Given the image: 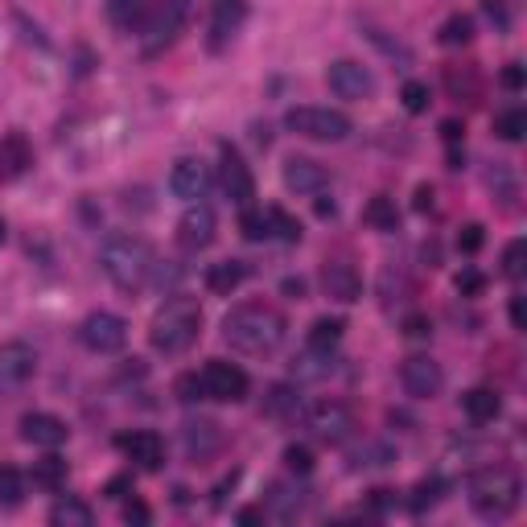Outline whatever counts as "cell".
I'll use <instances>...</instances> for the list:
<instances>
[{
  "label": "cell",
  "instance_id": "obj_1",
  "mask_svg": "<svg viewBox=\"0 0 527 527\" xmlns=\"http://www.w3.org/2000/svg\"><path fill=\"white\" fill-rule=\"evenodd\" d=\"M99 268L120 293L136 297V293L149 289V280L157 272V256H153V248L140 235L112 231L108 239H103V248H99Z\"/></svg>",
  "mask_w": 527,
  "mask_h": 527
},
{
  "label": "cell",
  "instance_id": "obj_2",
  "mask_svg": "<svg viewBox=\"0 0 527 527\" xmlns=\"http://www.w3.org/2000/svg\"><path fill=\"white\" fill-rule=\"evenodd\" d=\"M285 318H280V309L264 305V301H248V305H235L227 318H223V338L231 350L239 355H272V350L285 342Z\"/></svg>",
  "mask_w": 527,
  "mask_h": 527
},
{
  "label": "cell",
  "instance_id": "obj_3",
  "mask_svg": "<svg viewBox=\"0 0 527 527\" xmlns=\"http://www.w3.org/2000/svg\"><path fill=\"white\" fill-rule=\"evenodd\" d=\"M202 334V309L194 297H169L149 322V342L157 355H186Z\"/></svg>",
  "mask_w": 527,
  "mask_h": 527
},
{
  "label": "cell",
  "instance_id": "obj_4",
  "mask_svg": "<svg viewBox=\"0 0 527 527\" xmlns=\"http://www.w3.org/2000/svg\"><path fill=\"white\" fill-rule=\"evenodd\" d=\"M519 495H523L519 474L507 466H490L470 478V507L482 519H507L519 507Z\"/></svg>",
  "mask_w": 527,
  "mask_h": 527
},
{
  "label": "cell",
  "instance_id": "obj_5",
  "mask_svg": "<svg viewBox=\"0 0 527 527\" xmlns=\"http://www.w3.org/2000/svg\"><path fill=\"white\" fill-rule=\"evenodd\" d=\"M285 128L305 136V140H326V145H338V140H346L350 132H355L350 116L338 112V108H289Z\"/></svg>",
  "mask_w": 527,
  "mask_h": 527
},
{
  "label": "cell",
  "instance_id": "obj_6",
  "mask_svg": "<svg viewBox=\"0 0 527 527\" xmlns=\"http://www.w3.org/2000/svg\"><path fill=\"white\" fill-rule=\"evenodd\" d=\"M186 25V0H157L149 5L145 21H140V42H145V54H161L178 42V33Z\"/></svg>",
  "mask_w": 527,
  "mask_h": 527
},
{
  "label": "cell",
  "instance_id": "obj_7",
  "mask_svg": "<svg viewBox=\"0 0 527 527\" xmlns=\"http://www.w3.org/2000/svg\"><path fill=\"white\" fill-rule=\"evenodd\" d=\"M202 392L206 400H219V404H239V400H248V388H252V379L248 371H243L239 363H227V359H210L202 367Z\"/></svg>",
  "mask_w": 527,
  "mask_h": 527
},
{
  "label": "cell",
  "instance_id": "obj_8",
  "mask_svg": "<svg viewBox=\"0 0 527 527\" xmlns=\"http://www.w3.org/2000/svg\"><path fill=\"white\" fill-rule=\"evenodd\" d=\"M79 342L91 350V355H116V350H124V342H128V322L120 313L95 309L79 326Z\"/></svg>",
  "mask_w": 527,
  "mask_h": 527
},
{
  "label": "cell",
  "instance_id": "obj_9",
  "mask_svg": "<svg viewBox=\"0 0 527 527\" xmlns=\"http://www.w3.org/2000/svg\"><path fill=\"white\" fill-rule=\"evenodd\" d=\"M305 429L318 441L338 445L350 437V429H355V412H350L342 400H318V404L305 408Z\"/></svg>",
  "mask_w": 527,
  "mask_h": 527
},
{
  "label": "cell",
  "instance_id": "obj_10",
  "mask_svg": "<svg viewBox=\"0 0 527 527\" xmlns=\"http://www.w3.org/2000/svg\"><path fill=\"white\" fill-rule=\"evenodd\" d=\"M38 375V350L29 342H5L0 346V396L21 392Z\"/></svg>",
  "mask_w": 527,
  "mask_h": 527
},
{
  "label": "cell",
  "instance_id": "obj_11",
  "mask_svg": "<svg viewBox=\"0 0 527 527\" xmlns=\"http://www.w3.org/2000/svg\"><path fill=\"white\" fill-rule=\"evenodd\" d=\"M326 83H330V91H334L338 99H350V103H359V99H371V95H375V75H371L363 62H355V58L330 62Z\"/></svg>",
  "mask_w": 527,
  "mask_h": 527
},
{
  "label": "cell",
  "instance_id": "obj_12",
  "mask_svg": "<svg viewBox=\"0 0 527 527\" xmlns=\"http://www.w3.org/2000/svg\"><path fill=\"white\" fill-rule=\"evenodd\" d=\"M400 383H404V392H408L412 400H433V396H441V388H445V371H441V363L429 359V355H412V359H404V367H400Z\"/></svg>",
  "mask_w": 527,
  "mask_h": 527
},
{
  "label": "cell",
  "instance_id": "obj_13",
  "mask_svg": "<svg viewBox=\"0 0 527 527\" xmlns=\"http://www.w3.org/2000/svg\"><path fill=\"white\" fill-rule=\"evenodd\" d=\"M178 248L182 252H202L215 243V210L206 202H186V215L178 219Z\"/></svg>",
  "mask_w": 527,
  "mask_h": 527
},
{
  "label": "cell",
  "instance_id": "obj_14",
  "mask_svg": "<svg viewBox=\"0 0 527 527\" xmlns=\"http://www.w3.org/2000/svg\"><path fill=\"white\" fill-rule=\"evenodd\" d=\"M243 21H248V0H215V9H210V33H206V46L223 54L235 33L243 29Z\"/></svg>",
  "mask_w": 527,
  "mask_h": 527
},
{
  "label": "cell",
  "instance_id": "obj_15",
  "mask_svg": "<svg viewBox=\"0 0 527 527\" xmlns=\"http://www.w3.org/2000/svg\"><path fill=\"white\" fill-rule=\"evenodd\" d=\"M210 186H215L210 165L198 161V157H182L178 165H173V173H169V190H173V198H182V202H202L210 194Z\"/></svg>",
  "mask_w": 527,
  "mask_h": 527
},
{
  "label": "cell",
  "instance_id": "obj_16",
  "mask_svg": "<svg viewBox=\"0 0 527 527\" xmlns=\"http://www.w3.org/2000/svg\"><path fill=\"white\" fill-rule=\"evenodd\" d=\"M223 190H227V198L235 202V206H243L248 210L252 206V198H256V178H252V169H248V161H243L231 145H223Z\"/></svg>",
  "mask_w": 527,
  "mask_h": 527
},
{
  "label": "cell",
  "instance_id": "obj_17",
  "mask_svg": "<svg viewBox=\"0 0 527 527\" xmlns=\"http://www.w3.org/2000/svg\"><path fill=\"white\" fill-rule=\"evenodd\" d=\"M66 437H70L66 420L54 412H25L21 416V441L33 449H58Z\"/></svg>",
  "mask_w": 527,
  "mask_h": 527
},
{
  "label": "cell",
  "instance_id": "obj_18",
  "mask_svg": "<svg viewBox=\"0 0 527 527\" xmlns=\"http://www.w3.org/2000/svg\"><path fill=\"white\" fill-rule=\"evenodd\" d=\"M285 190L289 194H322L330 186V173L322 161H313V157H289L285 161Z\"/></svg>",
  "mask_w": 527,
  "mask_h": 527
},
{
  "label": "cell",
  "instance_id": "obj_19",
  "mask_svg": "<svg viewBox=\"0 0 527 527\" xmlns=\"http://www.w3.org/2000/svg\"><path fill=\"white\" fill-rule=\"evenodd\" d=\"M116 445H120L124 458H128V462H136L140 470H161V466H165V441H161L153 429L124 433Z\"/></svg>",
  "mask_w": 527,
  "mask_h": 527
},
{
  "label": "cell",
  "instance_id": "obj_20",
  "mask_svg": "<svg viewBox=\"0 0 527 527\" xmlns=\"http://www.w3.org/2000/svg\"><path fill=\"white\" fill-rule=\"evenodd\" d=\"M322 289H326V297L350 305V301L363 297V276L355 272V264H346V260H326V268H322Z\"/></svg>",
  "mask_w": 527,
  "mask_h": 527
},
{
  "label": "cell",
  "instance_id": "obj_21",
  "mask_svg": "<svg viewBox=\"0 0 527 527\" xmlns=\"http://www.w3.org/2000/svg\"><path fill=\"white\" fill-rule=\"evenodd\" d=\"M33 169V145L25 132H5L0 136V182H17Z\"/></svg>",
  "mask_w": 527,
  "mask_h": 527
},
{
  "label": "cell",
  "instance_id": "obj_22",
  "mask_svg": "<svg viewBox=\"0 0 527 527\" xmlns=\"http://www.w3.org/2000/svg\"><path fill=\"white\" fill-rule=\"evenodd\" d=\"M182 445H186V453L194 462H206V458H215V453H219L223 429L215 425V420H206V416L186 420V425H182Z\"/></svg>",
  "mask_w": 527,
  "mask_h": 527
},
{
  "label": "cell",
  "instance_id": "obj_23",
  "mask_svg": "<svg viewBox=\"0 0 527 527\" xmlns=\"http://www.w3.org/2000/svg\"><path fill=\"white\" fill-rule=\"evenodd\" d=\"M243 280H248V264L243 260H219V264L206 268V289L215 297H231Z\"/></svg>",
  "mask_w": 527,
  "mask_h": 527
},
{
  "label": "cell",
  "instance_id": "obj_24",
  "mask_svg": "<svg viewBox=\"0 0 527 527\" xmlns=\"http://www.w3.org/2000/svg\"><path fill=\"white\" fill-rule=\"evenodd\" d=\"M462 408H466V416L474 420V425H490V420L503 412V400H499V392H490V388H470L462 396Z\"/></svg>",
  "mask_w": 527,
  "mask_h": 527
},
{
  "label": "cell",
  "instance_id": "obj_25",
  "mask_svg": "<svg viewBox=\"0 0 527 527\" xmlns=\"http://www.w3.org/2000/svg\"><path fill=\"white\" fill-rule=\"evenodd\" d=\"M350 470H375V466H392L396 462V449L388 441H363L359 449H350Z\"/></svg>",
  "mask_w": 527,
  "mask_h": 527
},
{
  "label": "cell",
  "instance_id": "obj_26",
  "mask_svg": "<svg viewBox=\"0 0 527 527\" xmlns=\"http://www.w3.org/2000/svg\"><path fill=\"white\" fill-rule=\"evenodd\" d=\"M363 223L367 227H375V231H400V210H396V198H388V194H379V198H371L367 202V210H363Z\"/></svg>",
  "mask_w": 527,
  "mask_h": 527
},
{
  "label": "cell",
  "instance_id": "obj_27",
  "mask_svg": "<svg viewBox=\"0 0 527 527\" xmlns=\"http://www.w3.org/2000/svg\"><path fill=\"white\" fill-rule=\"evenodd\" d=\"M342 334H346V322H342V318H318V322L309 326V334H305V346L334 355V346L342 342Z\"/></svg>",
  "mask_w": 527,
  "mask_h": 527
},
{
  "label": "cell",
  "instance_id": "obj_28",
  "mask_svg": "<svg viewBox=\"0 0 527 527\" xmlns=\"http://www.w3.org/2000/svg\"><path fill=\"white\" fill-rule=\"evenodd\" d=\"M50 523L54 527H91L95 523V511L83 499H58L50 507Z\"/></svg>",
  "mask_w": 527,
  "mask_h": 527
},
{
  "label": "cell",
  "instance_id": "obj_29",
  "mask_svg": "<svg viewBox=\"0 0 527 527\" xmlns=\"http://www.w3.org/2000/svg\"><path fill=\"white\" fill-rule=\"evenodd\" d=\"M264 412L268 416H297L301 412V392L293 383H272L268 396H264Z\"/></svg>",
  "mask_w": 527,
  "mask_h": 527
},
{
  "label": "cell",
  "instance_id": "obj_30",
  "mask_svg": "<svg viewBox=\"0 0 527 527\" xmlns=\"http://www.w3.org/2000/svg\"><path fill=\"white\" fill-rule=\"evenodd\" d=\"M153 0H108V21L116 29H140Z\"/></svg>",
  "mask_w": 527,
  "mask_h": 527
},
{
  "label": "cell",
  "instance_id": "obj_31",
  "mask_svg": "<svg viewBox=\"0 0 527 527\" xmlns=\"http://www.w3.org/2000/svg\"><path fill=\"white\" fill-rule=\"evenodd\" d=\"M25 503V478L13 466H0V511H17Z\"/></svg>",
  "mask_w": 527,
  "mask_h": 527
},
{
  "label": "cell",
  "instance_id": "obj_32",
  "mask_svg": "<svg viewBox=\"0 0 527 527\" xmlns=\"http://www.w3.org/2000/svg\"><path fill=\"white\" fill-rule=\"evenodd\" d=\"M301 490H293V486H285V482H272L268 486V507L280 515V519H293L297 511H301Z\"/></svg>",
  "mask_w": 527,
  "mask_h": 527
},
{
  "label": "cell",
  "instance_id": "obj_33",
  "mask_svg": "<svg viewBox=\"0 0 527 527\" xmlns=\"http://www.w3.org/2000/svg\"><path fill=\"white\" fill-rule=\"evenodd\" d=\"M33 486H42V490H62V486H66V462H62V458H42V462H33Z\"/></svg>",
  "mask_w": 527,
  "mask_h": 527
},
{
  "label": "cell",
  "instance_id": "obj_34",
  "mask_svg": "<svg viewBox=\"0 0 527 527\" xmlns=\"http://www.w3.org/2000/svg\"><path fill=\"white\" fill-rule=\"evenodd\" d=\"M441 46H470L474 42V21L466 17V13H453L445 25H441Z\"/></svg>",
  "mask_w": 527,
  "mask_h": 527
},
{
  "label": "cell",
  "instance_id": "obj_35",
  "mask_svg": "<svg viewBox=\"0 0 527 527\" xmlns=\"http://www.w3.org/2000/svg\"><path fill=\"white\" fill-rule=\"evenodd\" d=\"M441 490H445V482H441L437 474H433V478H420L416 490H412V515L433 511V507L441 503Z\"/></svg>",
  "mask_w": 527,
  "mask_h": 527
},
{
  "label": "cell",
  "instance_id": "obj_36",
  "mask_svg": "<svg viewBox=\"0 0 527 527\" xmlns=\"http://www.w3.org/2000/svg\"><path fill=\"white\" fill-rule=\"evenodd\" d=\"M293 371H297L301 379H322V375L334 371V355H326V350H309V346H305V355L293 363Z\"/></svg>",
  "mask_w": 527,
  "mask_h": 527
},
{
  "label": "cell",
  "instance_id": "obj_37",
  "mask_svg": "<svg viewBox=\"0 0 527 527\" xmlns=\"http://www.w3.org/2000/svg\"><path fill=\"white\" fill-rule=\"evenodd\" d=\"M523 132H527V112H523V108H507V112L495 116V136L507 140V145L523 140Z\"/></svg>",
  "mask_w": 527,
  "mask_h": 527
},
{
  "label": "cell",
  "instance_id": "obj_38",
  "mask_svg": "<svg viewBox=\"0 0 527 527\" xmlns=\"http://www.w3.org/2000/svg\"><path fill=\"white\" fill-rule=\"evenodd\" d=\"M264 215H268V231H272L276 239H285V243H301V223L289 215V210L272 206V210H264Z\"/></svg>",
  "mask_w": 527,
  "mask_h": 527
},
{
  "label": "cell",
  "instance_id": "obj_39",
  "mask_svg": "<svg viewBox=\"0 0 527 527\" xmlns=\"http://www.w3.org/2000/svg\"><path fill=\"white\" fill-rule=\"evenodd\" d=\"M239 231H243V239L248 243H264V239H272V231H268V215L264 210H243V219H239Z\"/></svg>",
  "mask_w": 527,
  "mask_h": 527
},
{
  "label": "cell",
  "instance_id": "obj_40",
  "mask_svg": "<svg viewBox=\"0 0 527 527\" xmlns=\"http://www.w3.org/2000/svg\"><path fill=\"white\" fill-rule=\"evenodd\" d=\"M400 99H404V108H408L412 116H420V112H429V87H425V83H416V79H408V83L400 87Z\"/></svg>",
  "mask_w": 527,
  "mask_h": 527
},
{
  "label": "cell",
  "instance_id": "obj_41",
  "mask_svg": "<svg viewBox=\"0 0 527 527\" xmlns=\"http://www.w3.org/2000/svg\"><path fill=\"white\" fill-rule=\"evenodd\" d=\"M482 289H486V276L478 268H462L458 272V293L462 297H482Z\"/></svg>",
  "mask_w": 527,
  "mask_h": 527
},
{
  "label": "cell",
  "instance_id": "obj_42",
  "mask_svg": "<svg viewBox=\"0 0 527 527\" xmlns=\"http://www.w3.org/2000/svg\"><path fill=\"white\" fill-rule=\"evenodd\" d=\"M503 272H507L511 280L523 276V239H511V243H507V252H503Z\"/></svg>",
  "mask_w": 527,
  "mask_h": 527
},
{
  "label": "cell",
  "instance_id": "obj_43",
  "mask_svg": "<svg viewBox=\"0 0 527 527\" xmlns=\"http://www.w3.org/2000/svg\"><path fill=\"white\" fill-rule=\"evenodd\" d=\"M285 466H289L293 474H309V470H313V453H309L305 445H289V449H285Z\"/></svg>",
  "mask_w": 527,
  "mask_h": 527
},
{
  "label": "cell",
  "instance_id": "obj_44",
  "mask_svg": "<svg viewBox=\"0 0 527 527\" xmlns=\"http://www.w3.org/2000/svg\"><path fill=\"white\" fill-rule=\"evenodd\" d=\"M128 495H132V474H116V478H108V486H103V499H112V503H120Z\"/></svg>",
  "mask_w": 527,
  "mask_h": 527
},
{
  "label": "cell",
  "instance_id": "obj_45",
  "mask_svg": "<svg viewBox=\"0 0 527 527\" xmlns=\"http://www.w3.org/2000/svg\"><path fill=\"white\" fill-rule=\"evenodd\" d=\"M458 248H462L466 256H474V252L482 248V227H478V223H466V227L458 231Z\"/></svg>",
  "mask_w": 527,
  "mask_h": 527
},
{
  "label": "cell",
  "instance_id": "obj_46",
  "mask_svg": "<svg viewBox=\"0 0 527 527\" xmlns=\"http://www.w3.org/2000/svg\"><path fill=\"white\" fill-rule=\"evenodd\" d=\"M178 400H186V404H194V400H206V392H202V379H198V375H182V379H178Z\"/></svg>",
  "mask_w": 527,
  "mask_h": 527
},
{
  "label": "cell",
  "instance_id": "obj_47",
  "mask_svg": "<svg viewBox=\"0 0 527 527\" xmlns=\"http://www.w3.org/2000/svg\"><path fill=\"white\" fill-rule=\"evenodd\" d=\"M404 334L408 338H429L433 334V322L425 318V313H408V318H404Z\"/></svg>",
  "mask_w": 527,
  "mask_h": 527
},
{
  "label": "cell",
  "instance_id": "obj_48",
  "mask_svg": "<svg viewBox=\"0 0 527 527\" xmlns=\"http://www.w3.org/2000/svg\"><path fill=\"white\" fill-rule=\"evenodd\" d=\"M499 83H503L507 91H523V83H527V79H523V66H519V62H511V66L503 70V75H499Z\"/></svg>",
  "mask_w": 527,
  "mask_h": 527
},
{
  "label": "cell",
  "instance_id": "obj_49",
  "mask_svg": "<svg viewBox=\"0 0 527 527\" xmlns=\"http://www.w3.org/2000/svg\"><path fill=\"white\" fill-rule=\"evenodd\" d=\"M149 519H153V511L145 503H136V499L124 503V523H149Z\"/></svg>",
  "mask_w": 527,
  "mask_h": 527
},
{
  "label": "cell",
  "instance_id": "obj_50",
  "mask_svg": "<svg viewBox=\"0 0 527 527\" xmlns=\"http://www.w3.org/2000/svg\"><path fill=\"white\" fill-rule=\"evenodd\" d=\"M482 9H486V17L490 21H499V29H507V5H503V0H482Z\"/></svg>",
  "mask_w": 527,
  "mask_h": 527
},
{
  "label": "cell",
  "instance_id": "obj_51",
  "mask_svg": "<svg viewBox=\"0 0 527 527\" xmlns=\"http://www.w3.org/2000/svg\"><path fill=\"white\" fill-rule=\"evenodd\" d=\"M511 322H515V330H523V326H527V318H523V297H519V293L511 297Z\"/></svg>",
  "mask_w": 527,
  "mask_h": 527
},
{
  "label": "cell",
  "instance_id": "obj_52",
  "mask_svg": "<svg viewBox=\"0 0 527 527\" xmlns=\"http://www.w3.org/2000/svg\"><path fill=\"white\" fill-rule=\"evenodd\" d=\"M371 507L375 511H388L392 507V490H371Z\"/></svg>",
  "mask_w": 527,
  "mask_h": 527
},
{
  "label": "cell",
  "instance_id": "obj_53",
  "mask_svg": "<svg viewBox=\"0 0 527 527\" xmlns=\"http://www.w3.org/2000/svg\"><path fill=\"white\" fill-rule=\"evenodd\" d=\"M433 198H437L433 186H420V190H416V210H433Z\"/></svg>",
  "mask_w": 527,
  "mask_h": 527
},
{
  "label": "cell",
  "instance_id": "obj_54",
  "mask_svg": "<svg viewBox=\"0 0 527 527\" xmlns=\"http://www.w3.org/2000/svg\"><path fill=\"white\" fill-rule=\"evenodd\" d=\"M235 519H239V523H260V519H264V511H260V507H243Z\"/></svg>",
  "mask_w": 527,
  "mask_h": 527
},
{
  "label": "cell",
  "instance_id": "obj_55",
  "mask_svg": "<svg viewBox=\"0 0 527 527\" xmlns=\"http://www.w3.org/2000/svg\"><path fill=\"white\" fill-rule=\"evenodd\" d=\"M441 132H445V140H449V145H458V136H462V128L453 124V120H445V124H441Z\"/></svg>",
  "mask_w": 527,
  "mask_h": 527
},
{
  "label": "cell",
  "instance_id": "obj_56",
  "mask_svg": "<svg viewBox=\"0 0 527 527\" xmlns=\"http://www.w3.org/2000/svg\"><path fill=\"white\" fill-rule=\"evenodd\" d=\"M318 215H322V219H334V202H326V198H318Z\"/></svg>",
  "mask_w": 527,
  "mask_h": 527
},
{
  "label": "cell",
  "instance_id": "obj_57",
  "mask_svg": "<svg viewBox=\"0 0 527 527\" xmlns=\"http://www.w3.org/2000/svg\"><path fill=\"white\" fill-rule=\"evenodd\" d=\"M285 293H293V297H301V293H305V285H301V280H285Z\"/></svg>",
  "mask_w": 527,
  "mask_h": 527
},
{
  "label": "cell",
  "instance_id": "obj_58",
  "mask_svg": "<svg viewBox=\"0 0 527 527\" xmlns=\"http://www.w3.org/2000/svg\"><path fill=\"white\" fill-rule=\"evenodd\" d=\"M5 235H9V231H5V219H0V243H5Z\"/></svg>",
  "mask_w": 527,
  "mask_h": 527
}]
</instances>
